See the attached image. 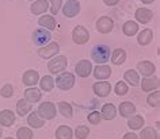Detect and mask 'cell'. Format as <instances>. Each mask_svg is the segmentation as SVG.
<instances>
[{"mask_svg":"<svg viewBox=\"0 0 160 139\" xmlns=\"http://www.w3.org/2000/svg\"><path fill=\"white\" fill-rule=\"evenodd\" d=\"M91 58L98 65H105L110 59V47L106 45H98L91 50Z\"/></svg>","mask_w":160,"mask_h":139,"instance_id":"6da1fadb","label":"cell"},{"mask_svg":"<svg viewBox=\"0 0 160 139\" xmlns=\"http://www.w3.org/2000/svg\"><path fill=\"white\" fill-rule=\"evenodd\" d=\"M54 84L61 90H69L75 85V74L71 72H61L56 77Z\"/></svg>","mask_w":160,"mask_h":139,"instance_id":"7a4b0ae2","label":"cell"},{"mask_svg":"<svg viewBox=\"0 0 160 139\" xmlns=\"http://www.w3.org/2000/svg\"><path fill=\"white\" fill-rule=\"evenodd\" d=\"M67 65H68V59L65 55H57L56 58L49 61V63H48V70H49L52 74H58L67 69Z\"/></svg>","mask_w":160,"mask_h":139,"instance_id":"3957f363","label":"cell"},{"mask_svg":"<svg viewBox=\"0 0 160 139\" xmlns=\"http://www.w3.org/2000/svg\"><path fill=\"white\" fill-rule=\"evenodd\" d=\"M37 114L39 115V118L43 119V120H52V119L56 118V105L50 101H43L39 104Z\"/></svg>","mask_w":160,"mask_h":139,"instance_id":"277c9868","label":"cell"},{"mask_svg":"<svg viewBox=\"0 0 160 139\" xmlns=\"http://www.w3.org/2000/svg\"><path fill=\"white\" fill-rule=\"evenodd\" d=\"M72 41H73L76 45H86V43L90 41L88 30L83 26H76L75 29L72 30Z\"/></svg>","mask_w":160,"mask_h":139,"instance_id":"5b68a950","label":"cell"},{"mask_svg":"<svg viewBox=\"0 0 160 139\" xmlns=\"http://www.w3.org/2000/svg\"><path fill=\"white\" fill-rule=\"evenodd\" d=\"M50 38H52L50 33L48 30L42 29V27H39V29H37V30H34V33H33V42H34V45L35 46H39V47L45 46L46 43L50 41Z\"/></svg>","mask_w":160,"mask_h":139,"instance_id":"8992f818","label":"cell"},{"mask_svg":"<svg viewBox=\"0 0 160 139\" xmlns=\"http://www.w3.org/2000/svg\"><path fill=\"white\" fill-rule=\"evenodd\" d=\"M58 51H60L58 43L50 42L49 45H45V46L39 47V49H38V55H39L41 58L48 59V58H53L54 55H57Z\"/></svg>","mask_w":160,"mask_h":139,"instance_id":"52a82bcc","label":"cell"},{"mask_svg":"<svg viewBox=\"0 0 160 139\" xmlns=\"http://www.w3.org/2000/svg\"><path fill=\"white\" fill-rule=\"evenodd\" d=\"M75 72L79 77L86 78L88 77L91 73H92V63L88 59H82L75 65Z\"/></svg>","mask_w":160,"mask_h":139,"instance_id":"ba28073f","label":"cell"},{"mask_svg":"<svg viewBox=\"0 0 160 139\" xmlns=\"http://www.w3.org/2000/svg\"><path fill=\"white\" fill-rule=\"evenodd\" d=\"M80 12V3L78 0H67L62 7V14L65 18H75Z\"/></svg>","mask_w":160,"mask_h":139,"instance_id":"9c48e42d","label":"cell"},{"mask_svg":"<svg viewBox=\"0 0 160 139\" xmlns=\"http://www.w3.org/2000/svg\"><path fill=\"white\" fill-rule=\"evenodd\" d=\"M114 29V21L110 16H101L97 21V30L101 34H109Z\"/></svg>","mask_w":160,"mask_h":139,"instance_id":"30bf717a","label":"cell"},{"mask_svg":"<svg viewBox=\"0 0 160 139\" xmlns=\"http://www.w3.org/2000/svg\"><path fill=\"white\" fill-rule=\"evenodd\" d=\"M94 93L99 97H106L109 96V93L111 92V84L107 81H98L92 85Z\"/></svg>","mask_w":160,"mask_h":139,"instance_id":"8fae6325","label":"cell"},{"mask_svg":"<svg viewBox=\"0 0 160 139\" xmlns=\"http://www.w3.org/2000/svg\"><path fill=\"white\" fill-rule=\"evenodd\" d=\"M134 18L136 21L138 23H142V25H147V23H149L152 19H153V12L149 10V8H137L134 12Z\"/></svg>","mask_w":160,"mask_h":139,"instance_id":"7c38bea8","label":"cell"},{"mask_svg":"<svg viewBox=\"0 0 160 139\" xmlns=\"http://www.w3.org/2000/svg\"><path fill=\"white\" fill-rule=\"evenodd\" d=\"M42 97V93L41 90L38 88H35V86H30V88H27L25 90V100L29 101L30 104H35V103H38L41 100Z\"/></svg>","mask_w":160,"mask_h":139,"instance_id":"4fadbf2b","label":"cell"},{"mask_svg":"<svg viewBox=\"0 0 160 139\" xmlns=\"http://www.w3.org/2000/svg\"><path fill=\"white\" fill-rule=\"evenodd\" d=\"M137 69L142 77H151L155 73L156 67L151 61H141L137 63Z\"/></svg>","mask_w":160,"mask_h":139,"instance_id":"5bb4252c","label":"cell"},{"mask_svg":"<svg viewBox=\"0 0 160 139\" xmlns=\"http://www.w3.org/2000/svg\"><path fill=\"white\" fill-rule=\"evenodd\" d=\"M92 72H94L95 78L97 80H102V81L107 80L111 76V69L107 65H98L97 67H92Z\"/></svg>","mask_w":160,"mask_h":139,"instance_id":"9a60e30c","label":"cell"},{"mask_svg":"<svg viewBox=\"0 0 160 139\" xmlns=\"http://www.w3.org/2000/svg\"><path fill=\"white\" fill-rule=\"evenodd\" d=\"M22 81H23V84L27 85L29 88L30 86H35V84L39 81V74L37 70H26V72L23 73Z\"/></svg>","mask_w":160,"mask_h":139,"instance_id":"2e32d148","label":"cell"},{"mask_svg":"<svg viewBox=\"0 0 160 139\" xmlns=\"http://www.w3.org/2000/svg\"><path fill=\"white\" fill-rule=\"evenodd\" d=\"M48 10H49V2L48 0H35L30 7V11L34 15H42Z\"/></svg>","mask_w":160,"mask_h":139,"instance_id":"e0dca14e","label":"cell"},{"mask_svg":"<svg viewBox=\"0 0 160 139\" xmlns=\"http://www.w3.org/2000/svg\"><path fill=\"white\" fill-rule=\"evenodd\" d=\"M159 78L158 77H145L141 81V89L144 92H152V90L159 88Z\"/></svg>","mask_w":160,"mask_h":139,"instance_id":"ac0fdd59","label":"cell"},{"mask_svg":"<svg viewBox=\"0 0 160 139\" xmlns=\"http://www.w3.org/2000/svg\"><path fill=\"white\" fill-rule=\"evenodd\" d=\"M119 115L123 118H132L133 115H136V107L133 103H130V101H123L119 104Z\"/></svg>","mask_w":160,"mask_h":139,"instance_id":"d6986e66","label":"cell"},{"mask_svg":"<svg viewBox=\"0 0 160 139\" xmlns=\"http://www.w3.org/2000/svg\"><path fill=\"white\" fill-rule=\"evenodd\" d=\"M38 25L45 30H56L57 22H56V19L52 16V15H42V16L38 19Z\"/></svg>","mask_w":160,"mask_h":139,"instance_id":"ffe728a7","label":"cell"},{"mask_svg":"<svg viewBox=\"0 0 160 139\" xmlns=\"http://www.w3.org/2000/svg\"><path fill=\"white\" fill-rule=\"evenodd\" d=\"M15 122V114L10 109H3L0 112V124L3 127H10Z\"/></svg>","mask_w":160,"mask_h":139,"instance_id":"44dd1931","label":"cell"},{"mask_svg":"<svg viewBox=\"0 0 160 139\" xmlns=\"http://www.w3.org/2000/svg\"><path fill=\"white\" fill-rule=\"evenodd\" d=\"M153 39V31L151 29H144L142 31L138 33V37H137V43L141 46H147L149 45Z\"/></svg>","mask_w":160,"mask_h":139,"instance_id":"7402d4cb","label":"cell"},{"mask_svg":"<svg viewBox=\"0 0 160 139\" xmlns=\"http://www.w3.org/2000/svg\"><path fill=\"white\" fill-rule=\"evenodd\" d=\"M115 115H117V108H115L114 104H111V103H107L102 107V111H101V116L105 119V120H111V119L115 118Z\"/></svg>","mask_w":160,"mask_h":139,"instance_id":"603a6c76","label":"cell"},{"mask_svg":"<svg viewBox=\"0 0 160 139\" xmlns=\"http://www.w3.org/2000/svg\"><path fill=\"white\" fill-rule=\"evenodd\" d=\"M123 80H125V82H128V84L132 85V86L140 85V76H138V73L136 72L134 69L126 70L125 74H123Z\"/></svg>","mask_w":160,"mask_h":139,"instance_id":"cb8c5ba5","label":"cell"},{"mask_svg":"<svg viewBox=\"0 0 160 139\" xmlns=\"http://www.w3.org/2000/svg\"><path fill=\"white\" fill-rule=\"evenodd\" d=\"M27 123H29V126L33 127V128H41V127L45 124V120L39 118L37 111H34V112L29 114V116H27Z\"/></svg>","mask_w":160,"mask_h":139,"instance_id":"d4e9b609","label":"cell"},{"mask_svg":"<svg viewBox=\"0 0 160 139\" xmlns=\"http://www.w3.org/2000/svg\"><path fill=\"white\" fill-rule=\"evenodd\" d=\"M122 31H123V34L126 35V37H133V35L137 34V31H138V25H137V22H133V21H128L123 23V26H122Z\"/></svg>","mask_w":160,"mask_h":139,"instance_id":"484cf974","label":"cell"},{"mask_svg":"<svg viewBox=\"0 0 160 139\" xmlns=\"http://www.w3.org/2000/svg\"><path fill=\"white\" fill-rule=\"evenodd\" d=\"M73 131L69 126H60L56 130V139H72Z\"/></svg>","mask_w":160,"mask_h":139,"instance_id":"4316f807","label":"cell"},{"mask_svg":"<svg viewBox=\"0 0 160 139\" xmlns=\"http://www.w3.org/2000/svg\"><path fill=\"white\" fill-rule=\"evenodd\" d=\"M111 62L114 63V65H122L123 62H125L126 59V53L123 49H115L113 50V53H111Z\"/></svg>","mask_w":160,"mask_h":139,"instance_id":"83f0119b","label":"cell"},{"mask_svg":"<svg viewBox=\"0 0 160 139\" xmlns=\"http://www.w3.org/2000/svg\"><path fill=\"white\" fill-rule=\"evenodd\" d=\"M144 123L145 122H144L142 116H140V115H133V116L129 118V120H128V127H129L132 131L140 130V128H142Z\"/></svg>","mask_w":160,"mask_h":139,"instance_id":"f1b7e54d","label":"cell"},{"mask_svg":"<svg viewBox=\"0 0 160 139\" xmlns=\"http://www.w3.org/2000/svg\"><path fill=\"white\" fill-rule=\"evenodd\" d=\"M57 108H58V112L67 119L72 118V115H73V109H72V105L69 104V103L58 101L57 103Z\"/></svg>","mask_w":160,"mask_h":139,"instance_id":"f546056e","label":"cell"},{"mask_svg":"<svg viewBox=\"0 0 160 139\" xmlns=\"http://www.w3.org/2000/svg\"><path fill=\"white\" fill-rule=\"evenodd\" d=\"M17 112L19 116H26L29 112H31V104L29 101H26L25 99H21L17 103Z\"/></svg>","mask_w":160,"mask_h":139,"instance_id":"4dcf8cb0","label":"cell"},{"mask_svg":"<svg viewBox=\"0 0 160 139\" xmlns=\"http://www.w3.org/2000/svg\"><path fill=\"white\" fill-rule=\"evenodd\" d=\"M38 82H39L41 89L45 90V92H50L54 88V78L52 76H43L42 78H39Z\"/></svg>","mask_w":160,"mask_h":139,"instance_id":"1f68e13d","label":"cell"},{"mask_svg":"<svg viewBox=\"0 0 160 139\" xmlns=\"http://www.w3.org/2000/svg\"><path fill=\"white\" fill-rule=\"evenodd\" d=\"M140 139H159V134L152 127H145L140 132Z\"/></svg>","mask_w":160,"mask_h":139,"instance_id":"d6a6232c","label":"cell"},{"mask_svg":"<svg viewBox=\"0 0 160 139\" xmlns=\"http://www.w3.org/2000/svg\"><path fill=\"white\" fill-rule=\"evenodd\" d=\"M73 135L78 139H87L88 138V135H90V128L87 126H78Z\"/></svg>","mask_w":160,"mask_h":139,"instance_id":"836d02e7","label":"cell"},{"mask_svg":"<svg viewBox=\"0 0 160 139\" xmlns=\"http://www.w3.org/2000/svg\"><path fill=\"white\" fill-rule=\"evenodd\" d=\"M147 103H148V105L153 107V108L159 107V104H160V92L159 90H155L153 93H151L149 96L147 97Z\"/></svg>","mask_w":160,"mask_h":139,"instance_id":"e575fe53","label":"cell"},{"mask_svg":"<svg viewBox=\"0 0 160 139\" xmlns=\"http://www.w3.org/2000/svg\"><path fill=\"white\" fill-rule=\"evenodd\" d=\"M33 131L29 127H21L17 131V138L18 139H33Z\"/></svg>","mask_w":160,"mask_h":139,"instance_id":"d590c367","label":"cell"},{"mask_svg":"<svg viewBox=\"0 0 160 139\" xmlns=\"http://www.w3.org/2000/svg\"><path fill=\"white\" fill-rule=\"evenodd\" d=\"M114 90H115V93H117L118 96H123V95L128 93L129 88H128L125 81H118L117 84H115V86H114Z\"/></svg>","mask_w":160,"mask_h":139,"instance_id":"8d00e7d4","label":"cell"},{"mask_svg":"<svg viewBox=\"0 0 160 139\" xmlns=\"http://www.w3.org/2000/svg\"><path fill=\"white\" fill-rule=\"evenodd\" d=\"M48 2L50 3V14L52 16L53 15H57L60 8H61V4H62V0H48Z\"/></svg>","mask_w":160,"mask_h":139,"instance_id":"74e56055","label":"cell"},{"mask_svg":"<svg viewBox=\"0 0 160 139\" xmlns=\"http://www.w3.org/2000/svg\"><path fill=\"white\" fill-rule=\"evenodd\" d=\"M0 95H2V97H4V99L12 97V95H14V88H12V85H11V84H6L2 89H0Z\"/></svg>","mask_w":160,"mask_h":139,"instance_id":"f35d334b","label":"cell"},{"mask_svg":"<svg viewBox=\"0 0 160 139\" xmlns=\"http://www.w3.org/2000/svg\"><path fill=\"white\" fill-rule=\"evenodd\" d=\"M87 119H88V122L91 123V124H99L101 120H102V116H101V114H99L98 111H92L91 114H88Z\"/></svg>","mask_w":160,"mask_h":139,"instance_id":"ab89813d","label":"cell"},{"mask_svg":"<svg viewBox=\"0 0 160 139\" xmlns=\"http://www.w3.org/2000/svg\"><path fill=\"white\" fill-rule=\"evenodd\" d=\"M103 3H105L106 6L109 7H113V6H117L119 3V0H103Z\"/></svg>","mask_w":160,"mask_h":139,"instance_id":"60d3db41","label":"cell"},{"mask_svg":"<svg viewBox=\"0 0 160 139\" xmlns=\"http://www.w3.org/2000/svg\"><path fill=\"white\" fill-rule=\"evenodd\" d=\"M123 139H138V137L133 132H128V134L123 135Z\"/></svg>","mask_w":160,"mask_h":139,"instance_id":"b9f144b4","label":"cell"},{"mask_svg":"<svg viewBox=\"0 0 160 139\" xmlns=\"http://www.w3.org/2000/svg\"><path fill=\"white\" fill-rule=\"evenodd\" d=\"M141 2L144 3V4H151V3H153L155 0H141Z\"/></svg>","mask_w":160,"mask_h":139,"instance_id":"7bdbcfd3","label":"cell"},{"mask_svg":"<svg viewBox=\"0 0 160 139\" xmlns=\"http://www.w3.org/2000/svg\"><path fill=\"white\" fill-rule=\"evenodd\" d=\"M2 134H3V132H2V128H0V138H2Z\"/></svg>","mask_w":160,"mask_h":139,"instance_id":"ee69618b","label":"cell"},{"mask_svg":"<svg viewBox=\"0 0 160 139\" xmlns=\"http://www.w3.org/2000/svg\"><path fill=\"white\" fill-rule=\"evenodd\" d=\"M4 139H14V138H11V137H8V138H4Z\"/></svg>","mask_w":160,"mask_h":139,"instance_id":"f6af8a7d","label":"cell"},{"mask_svg":"<svg viewBox=\"0 0 160 139\" xmlns=\"http://www.w3.org/2000/svg\"><path fill=\"white\" fill-rule=\"evenodd\" d=\"M30 2H35V0H30Z\"/></svg>","mask_w":160,"mask_h":139,"instance_id":"bcb514c9","label":"cell"}]
</instances>
